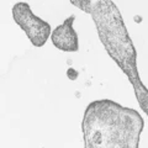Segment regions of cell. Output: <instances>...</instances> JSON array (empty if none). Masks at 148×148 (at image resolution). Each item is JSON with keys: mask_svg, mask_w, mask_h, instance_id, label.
<instances>
[{"mask_svg": "<svg viewBox=\"0 0 148 148\" xmlns=\"http://www.w3.org/2000/svg\"><path fill=\"white\" fill-rule=\"evenodd\" d=\"M145 120L137 110L110 99L86 106L82 132L86 148H138Z\"/></svg>", "mask_w": 148, "mask_h": 148, "instance_id": "1", "label": "cell"}, {"mask_svg": "<svg viewBox=\"0 0 148 148\" xmlns=\"http://www.w3.org/2000/svg\"><path fill=\"white\" fill-rule=\"evenodd\" d=\"M89 15L94 21L104 49L127 77L138 105L148 117V89L141 79L137 67V51L117 5L112 0H96Z\"/></svg>", "mask_w": 148, "mask_h": 148, "instance_id": "2", "label": "cell"}, {"mask_svg": "<svg viewBox=\"0 0 148 148\" xmlns=\"http://www.w3.org/2000/svg\"><path fill=\"white\" fill-rule=\"evenodd\" d=\"M11 15L16 25L25 32L27 38L35 47H42L47 43L52 32L51 25L32 12L29 3H15L11 9Z\"/></svg>", "mask_w": 148, "mask_h": 148, "instance_id": "3", "label": "cell"}, {"mask_svg": "<svg viewBox=\"0 0 148 148\" xmlns=\"http://www.w3.org/2000/svg\"><path fill=\"white\" fill-rule=\"evenodd\" d=\"M74 21L75 16L71 15L51 32V41L57 49L69 53L79 51V38L74 29Z\"/></svg>", "mask_w": 148, "mask_h": 148, "instance_id": "4", "label": "cell"}, {"mask_svg": "<svg viewBox=\"0 0 148 148\" xmlns=\"http://www.w3.org/2000/svg\"><path fill=\"white\" fill-rule=\"evenodd\" d=\"M72 5H74L75 8H78L80 11L85 12V14H90L92 3L91 0H69Z\"/></svg>", "mask_w": 148, "mask_h": 148, "instance_id": "5", "label": "cell"}]
</instances>
